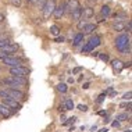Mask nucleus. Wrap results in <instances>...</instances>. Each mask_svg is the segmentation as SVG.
I'll list each match as a JSON object with an SVG mask.
<instances>
[{"label":"nucleus","mask_w":132,"mask_h":132,"mask_svg":"<svg viewBox=\"0 0 132 132\" xmlns=\"http://www.w3.org/2000/svg\"><path fill=\"white\" fill-rule=\"evenodd\" d=\"M116 47L118 49L121 53L127 54V53L131 52V39H129V35L127 34H122L120 36H117L116 39Z\"/></svg>","instance_id":"f257e3e1"},{"label":"nucleus","mask_w":132,"mask_h":132,"mask_svg":"<svg viewBox=\"0 0 132 132\" xmlns=\"http://www.w3.org/2000/svg\"><path fill=\"white\" fill-rule=\"evenodd\" d=\"M3 84L17 89V86H24V85H27L28 81H27V78H20V77H13L11 75V77L6 78V79L3 81Z\"/></svg>","instance_id":"f03ea898"},{"label":"nucleus","mask_w":132,"mask_h":132,"mask_svg":"<svg viewBox=\"0 0 132 132\" xmlns=\"http://www.w3.org/2000/svg\"><path fill=\"white\" fill-rule=\"evenodd\" d=\"M99 45H100V38H99V36H92L90 39H89L88 43L84 46L82 53H89V52H92L95 47H97Z\"/></svg>","instance_id":"7ed1b4c3"},{"label":"nucleus","mask_w":132,"mask_h":132,"mask_svg":"<svg viewBox=\"0 0 132 132\" xmlns=\"http://www.w3.org/2000/svg\"><path fill=\"white\" fill-rule=\"evenodd\" d=\"M54 9H56V0H46L45 2V4H43V15L47 18V17H50L53 11H54Z\"/></svg>","instance_id":"20e7f679"},{"label":"nucleus","mask_w":132,"mask_h":132,"mask_svg":"<svg viewBox=\"0 0 132 132\" xmlns=\"http://www.w3.org/2000/svg\"><path fill=\"white\" fill-rule=\"evenodd\" d=\"M6 93L9 97H11L13 100H15V102H18V100H22L24 99V93L21 90H18V89H15V88H9V89H6Z\"/></svg>","instance_id":"39448f33"},{"label":"nucleus","mask_w":132,"mask_h":132,"mask_svg":"<svg viewBox=\"0 0 132 132\" xmlns=\"http://www.w3.org/2000/svg\"><path fill=\"white\" fill-rule=\"evenodd\" d=\"M3 63L6 64V65H10L11 68H14V67H21V60L17 59V57H11V56H4L2 57Z\"/></svg>","instance_id":"423d86ee"},{"label":"nucleus","mask_w":132,"mask_h":132,"mask_svg":"<svg viewBox=\"0 0 132 132\" xmlns=\"http://www.w3.org/2000/svg\"><path fill=\"white\" fill-rule=\"evenodd\" d=\"M10 74H11L13 77L25 78L28 74H29V71H28V68H24V67H14V68L10 70Z\"/></svg>","instance_id":"0eeeda50"},{"label":"nucleus","mask_w":132,"mask_h":132,"mask_svg":"<svg viewBox=\"0 0 132 132\" xmlns=\"http://www.w3.org/2000/svg\"><path fill=\"white\" fill-rule=\"evenodd\" d=\"M2 104L6 106V107H9V109H14V110H20V109H21L20 103L15 102V100H13L11 97H4V99H3V103H2Z\"/></svg>","instance_id":"6e6552de"},{"label":"nucleus","mask_w":132,"mask_h":132,"mask_svg":"<svg viewBox=\"0 0 132 132\" xmlns=\"http://www.w3.org/2000/svg\"><path fill=\"white\" fill-rule=\"evenodd\" d=\"M64 13H65V3L61 2V3H60V6H56L53 14H54L56 18H61V17L64 15Z\"/></svg>","instance_id":"1a4fd4ad"},{"label":"nucleus","mask_w":132,"mask_h":132,"mask_svg":"<svg viewBox=\"0 0 132 132\" xmlns=\"http://www.w3.org/2000/svg\"><path fill=\"white\" fill-rule=\"evenodd\" d=\"M78 7H79V2L78 0H68V2L65 3V11L68 10L70 13H72L74 10H77Z\"/></svg>","instance_id":"9d476101"},{"label":"nucleus","mask_w":132,"mask_h":132,"mask_svg":"<svg viewBox=\"0 0 132 132\" xmlns=\"http://www.w3.org/2000/svg\"><path fill=\"white\" fill-rule=\"evenodd\" d=\"M93 14H95L93 9H92V7H86V9H82V15L81 17H84V20H89Z\"/></svg>","instance_id":"9b49d317"},{"label":"nucleus","mask_w":132,"mask_h":132,"mask_svg":"<svg viewBox=\"0 0 132 132\" xmlns=\"http://www.w3.org/2000/svg\"><path fill=\"white\" fill-rule=\"evenodd\" d=\"M111 64H113V70L117 71V72H120V71L124 68V63L121 61V60H114Z\"/></svg>","instance_id":"f8f14e48"},{"label":"nucleus","mask_w":132,"mask_h":132,"mask_svg":"<svg viewBox=\"0 0 132 132\" xmlns=\"http://www.w3.org/2000/svg\"><path fill=\"white\" fill-rule=\"evenodd\" d=\"M81 15H82V9H81V7H78L77 10H74V11L71 13V17H72V20H74V21L81 20Z\"/></svg>","instance_id":"ddd939ff"},{"label":"nucleus","mask_w":132,"mask_h":132,"mask_svg":"<svg viewBox=\"0 0 132 132\" xmlns=\"http://www.w3.org/2000/svg\"><path fill=\"white\" fill-rule=\"evenodd\" d=\"M0 114H2L3 117H10V116H11V110H10L9 107L0 104Z\"/></svg>","instance_id":"4468645a"},{"label":"nucleus","mask_w":132,"mask_h":132,"mask_svg":"<svg viewBox=\"0 0 132 132\" xmlns=\"http://www.w3.org/2000/svg\"><path fill=\"white\" fill-rule=\"evenodd\" d=\"M95 29H96L95 24H86V25L84 27V32H85V34H90V32H93Z\"/></svg>","instance_id":"2eb2a0df"},{"label":"nucleus","mask_w":132,"mask_h":132,"mask_svg":"<svg viewBox=\"0 0 132 132\" xmlns=\"http://www.w3.org/2000/svg\"><path fill=\"white\" fill-rule=\"evenodd\" d=\"M82 40H84V34H77L75 36H74V40H72L74 42V46H78Z\"/></svg>","instance_id":"dca6fc26"},{"label":"nucleus","mask_w":132,"mask_h":132,"mask_svg":"<svg viewBox=\"0 0 132 132\" xmlns=\"http://www.w3.org/2000/svg\"><path fill=\"white\" fill-rule=\"evenodd\" d=\"M124 28H125V24H122V22H114L113 24L114 31H124Z\"/></svg>","instance_id":"f3484780"},{"label":"nucleus","mask_w":132,"mask_h":132,"mask_svg":"<svg viewBox=\"0 0 132 132\" xmlns=\"http://www.w3.org/2000/svg\"><path fill=\"white\" fill-rule=\"evenodd\" d=\"M64 109L65 110H72L74 109V102L71 100V99H67V100L64 102Z\"/></svg>","instance_id":"a211bd4d"},{"label":"nucleus","mask_w":132,"mask_h":132,"mask_svg":"<svg viewBox=\"0 0 132 132\" xmlns=\"http://www.w3.org/2000/svg\"><path fill=\"white\" fill-rule=\"evenodd\" d=\"M29 2H31L34 6L39 7V9H43V4H45V2H46V0H29Z\"/></svg>","instance_id":"6ab92c4d"},{"label":"nucleus","mask_w":132,"mask_h":132,"mask_svg":"<svg viewBox=\"0 0 132 132\" xmlns=\"http://www.w3.org/2000/svg\"><path fill=\"white\" fill-rule=\"evenodd\" d=\"M110 13H111V9H110L109 6H103L102 7V15L103 17H109Z\"/></svg>","instance_id":"aec40b11"},{"label":"nucleus","mask_w":132,"mask_h":132,"mask_svg":"<svg viewBox=\"0 0 132 132\" xmlns=\"http://www.w3.org/2000/svg\"><path fill=\"white\" fill-rule=\"evenodd\" d=\"M11 42L9 40V39H0V49H3V47H6V46H9Z\"/></svg>","instance_id":"412c9836"},{"label":"nucleus","mask_w":132,"mask_h":132,"mask_svg":"<svg viewBox=\"0 0 132 132\" xmlns=\"http://www.w3.org/2000/svg\"><path fill=\"white\" fill-rule=\"evenodd\" d=\"M57 89H59L61 93H65V92H67V85L65 84H59V85H57Z\"/></svg>","instance_id":"4be33fe9"},{"label":"nucleus","mask_w":132,"mask_h":132,"mask_svg":"<svg viewBox=\"0 0 132 132\" xmlns=\"http://www.w3.org/2000/svg\"><path fill=\"white\" fill-rule=\"evenodd\" d=\"M50 32H52L53 35H59L60 34V28L57 27V25H52L50 27Z\"/></svg>","instance_id":"5701e85b"},{"label":"nucleus","mask_w":132,"mask_h":132,"mask_svg":"<svg viewBox=\"0 0 132 132\" xmlns=\"http://www.w3.org/2000/svg\"><path fill=\"white\" fill-rule=\"evenodd\" d=\"M117 120H118V122L120 121H125V120H128V114H118V116H117Z\"/></svg>","instance_id":"b1692460"},{"label":"nucleus","mask_w":132,"mask_h":132,"mask_svg":"<svg viewBox=\"0 0 132 132\" xmlns=\"http://www.w3.org/2000/svg\"><path fill=\"white\" fill-rule=\"evenodd\" d=\"M131 96H132V92L129 90V92H127V93L124 95V99H125V100H131Z\"/></svg>","instance_id":"393cba45"},{"label":"nucleus","mask_w":132,"mask_h":132,"mask_svg":"<svg viewBox=\"0 0 132 132\" xmlns=\"http://www.w3.org/2000/svg\"><path fill=\"white\" fill-rule=\"evenodd\" d=\"M75 121H77V118H75V117H72V118H68V121H64V124H65V125H67V124H71V122H75Z\"/></svg>","instance_id":"a878e982"},{"label":"nucleus","mask_w":132,"mask_h":132,"mask_svg":"<svg viewBox=\"0 0 132 132\" xmlns=\"http://www.w3.org/2000/svg\"><path fill=\"white\" fill-rule=\"evenodd\" d=\"M11 3H13V6H15V7L21 6V0H11Z\"/></svg>","instance_id":"bb28decb"},{"label":"nucleus","mask_w":132,"mask_h":132,"mask_svg":"<svg viewBox=\"0 0 132 132\" xmlns=\"http://www.w3.org/2000/svg\"><path fill=\"white\" fill-rule=\"evenodd\" d=\"M78 110H81V111H86L88 107L85 106V104H79V106H78Z\"/></svg>","instance_id":"cd10ccee"},{"label":"nucleus","mask_w":132,"mask_h":132,"mask_svg":"<svg viewBox=\"0 0 132 132\" xmlns=\"http://www.w3.org/2000/svg\"><path fill=\"white\" fill-rule=\"evenodd\" d=\"M99 57H100V59L103 60V61H107V60H109V56H107V54H100Z\"/></svg>","instance_id":"c85d7f7f"},{"label":"nucleus","mask_w":132,"mask_h":132,"mask_svg":"<svg viewBox=\"0 0 132 132\" xmlns=\"http://www.w3.org/2000/svg\"><path fill=\"white\" fill-rule=\"evenodd\" d=\"M86 2H88L89 7H92V6H95V4H96V0H86Z\"/></svg>","instance_id":"c756f323"},{"label":"nucleus","mask_w":132,"mask_h":132,"mask_svg":"<svg viewBox=\"0 0 132 132\" xmlns=\"http://www.w3.org/2000/svg\"><path fill=\"white\" fill-rule=\"evenodd\" d=\"M104 97H106V95H104V93L100 95V96H99V99H97V102H99V103H102L103 100H104Z\"/></svg>","instance_id":"7c9ffc66"},{"label":"nucleus","mask_w":132,"mask_h":132,"mask_svg":"<svg viewBox=\"0 0 132 132\" xmlns=\"http://www.w3.org/2000/svg\"><path fill=\"white\" fill-rule=\"evenodd\" d=\"M0 96H2V99H4V97H9L6 93V90H0Z\"/></svg>","instance_id":"2f4dec72"},{"label":"nucleus","mask_w":132,"mask_h":132,"mask_svg":"<svg viewBox=\"0 0 132 132\" xmlns=\"http://www.w3.org/2000/svg\"><path fill=\"white\" fill-rule=\"evenodd\" d=\"M85 25H86V22H85V21H82V22L78 24V28H84Z\"/></svg>","instance_id":"473e14b6"},{"label":"nucleus","mask_w":132,"mask_h":132,"mask_svg":"<svg viewBox=\"0 0 132 132\" xmlns=\"http://www.w3.org/2000/svg\"><path fill=\"white\" fill-rule=\"evenodd\" d=\"M56 42H59V43H60V42H64V38H63V36H59V38H56Z\"/></svg>","instance_id":"72a5a7b5"},{"label":"nucleus","mask_w":132,"mask_h":132,"mask_svg":"<svg viewBox=\"0 0 132 132\" xmlns=\"http://www.w3.org/2000/svg\"><path fill=\"white\" fill-rule=\"evenodd\" d=\"M113 127H114V128H118V127H120V122H118V121H114V122H113Z\"/></svg>","instance_id":"f704fd0d"},{"label":"nucleus","mask_w":132,"mask_h":132,"mask_svg":"<svg viewBox=\"0 0 132 132\" xmlns=\"http://www.w3.org/2000/svg\"><path fill=\"white\" fill-rule=\"evenodd\" d=\"M79 71H81V68H75V70H74V74H77V72H79Z\"/></svg>","instance_id":"c9c22d12"},{"label":"nucleus","mask_w":132,"mask_h":132,"mask_svg":"<svg viewBox=\"0 0 132 132\" xmlns=\"http://www.w3.org/2000/svg\"><path fill=\"white\" fill-rule=\"evenodd\" d=\"M4 20V17H3V14H0V21H3Z\"/></svg>","instance_id":"e433bc0d"},{"label":"nucleus","mask_w":132,"mask_h":132,"mask_svg":"<svg viewBox=\"0 0 132 132\" xmlns=\"http://www.w3.org/2000/svg\"><path fill=\"white\" fill-rule=\"evenodd\" d=\"M2 57H4V54H3L2 52H0V59H2Z\"/></svg>","instance_id":"4c0bfd02"},{"label":"nucleus","mask_w":132,"mask_h":132,"mask_svg":"<svg viewBox=\"0 0 132 132\" xmlns=\"http://www.w3.org/2000/svg\"><path fill=\"white\" fill-rule=\"evenodd\" d=\"M100 132H107V129H106V128H104V129H102Z\"/></svg>","instance_id":"58836bf2"},{"label":"nucleus","mask_w":132,"mask_h":132,"mask_svg":"<svg viewBox=\"0 0 132 132\" xmlns=\"http://www.w3.org/2000/svg\"><path fill=\"white\" fill-rule=\"evenodd\" d=\"M127 132H131V131H129V129H128V131H127Z\"/></svg>","instance_id":"ea45409f"},{"label":"nucleus","mask_w":132,"mask_h":132,"mask_svg":"<svg viewBox=\"0 0 132 132\" xmlns=\"http://www.w3.org/2000/svg\"><path fill=\"white\" fill-rule=\"evenodd\" d=\"M27 2H29V0H27Z\"/></svg>","instance_id":"a19ab883"}]
</instances>
